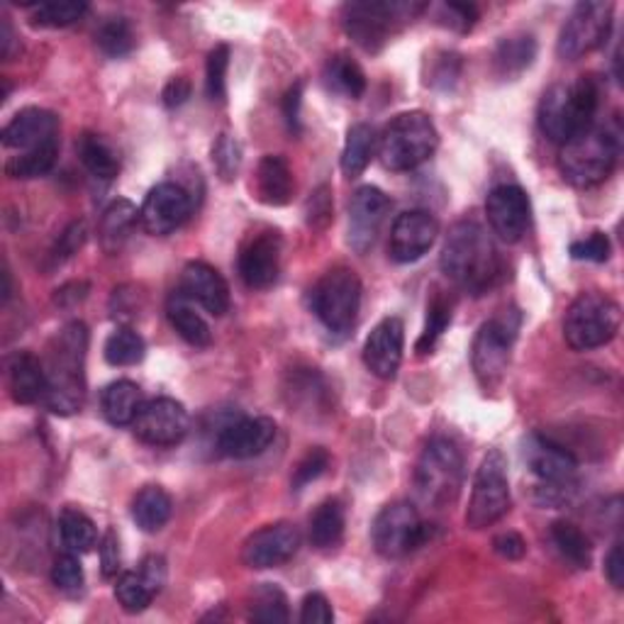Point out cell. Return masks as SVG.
I'll return each mask as SVG.
<instances>
[{"instance_id": "8fae6325", "label": "cell", "mask_w": 624, "mask_h": 624, "mask_svg": "<svg viewBox=\"0 0 624 624\" xmlns=\"http://www.w3.org/2000/svg\"><path fill=\"white\" fill-rule=\"evenodd\" d=\"M510 510V483H507V463L501 451H491L475 471L471 503L467 510V527L485 530Z\"/></svg>"}, {"instance_id": "83f0119b", "label": "cell", "mask_w": 624, "mask_h": 624, "mask_svg": "<svg viewBox=\"0 0 624 624\" xmlns=\"http://www.w3.org/2000/svg\"><path fill=\"white\" fill-rule=\"evenodd\" d=\"M137 222H140V210H137L130 200H113L101 217V247L108 254H118L125 247V242L130 239Z\"/></svg>"}, {"instance_id": "484cf974", "label": "cell", "mask_w": 624, "mask_h": 624, "mask_svg": "<svg viewBox=\"0 0 624 624\" xmlns=\"http://www.w3.org/2000/svg\"><path fill=\"white\" fill-rule=\"evenodd\" d=\"M8 388L20 405L45 403L49 390L45 364L30 352L13 354L8 358Z\"/></svg>"}, {"instance_id": "6125c7cd", "label": "cell", "mask_w": 624, "mask_h": 624, "mask_svg": "<svg viewBox=\"0 0 624 624\" xmlns=\"http://www.w3.org/2000/svg\"><path fill=\"white\" fill-rule=\"evenodd\" d=\"M605 574L608 580L617 590L624 588V556H622V544H615L610 549V554L605 558Z\"/></svg>"}, {"instance_id": "ee69618b", "label": "cell", "mask_w": 624, "mask_h": 624, "mask_svg": "<svg viewBox=\"0 0 624 624\" xmlns=\"http://www.w3.org/2000/svg\"><path fill=\"white\" fill-rule=\"evenodd\" d=\"M89 13L86 3L76 0H55V3H39L32 8V20L39 27H69Z\"/></svg>"}, {"instance_id": "db71d44e", "label": "cell", "mask_w": 624, "mask_h": 624, "mask_svg": "<svg viewBox=\"0 0 624 624\" xmlns=\"http://www.w3.org/2000/svg\"><path fill=\"white\" fill-rule=\"evenodd\" d=\"M101 566H103V576L105 578H113L118 576L120 570V544H118V537L115 532H105V537L101 539Z\"/></svg>"}, {"instance_id": "ab89813d", "label": "cell", "mask_w": 624, "mask_h": 624, "mask_svg": "<svg viewBox=\"0 0 624 624\" xmlns=\"http://www.w3.org/2000/svg\"><path fill=\"white\" fill-rule=\"evenodd\" d=\"M146 352V344L140 334L130 327H120V330H115L108 342H105V362L110 366H134L140 364L144 358Z\"/></svg>"}, {"instance_id": "d6a6232c", "label": "cell", "mask_w": 624, "mask_h": 624, "mask_svg": "<svg viewBox=\"0 0 624 624\" xmlns=\"http://www.w3.org/2000/svg\"><path fill=\"white\" fill-rule=\"evenodd\" d=\"M378 150V134L372 125L356 122L349 127L344 152H342V172L349 178H356L372 164L374 152Z\"/></svg>"}, {"instance_id": "bcb514c9", "label": "cell", "mask_w": 624, "mask_h": 624, "mask_svg": "<svg viewBox=\"0 0 624 624\" xmlns=\"http://www.w3.org/2000/svg\"><path fill=\"white\" fill-rule=\"evenodd\" d=\"M227 69H229V47L217 45L208 55V67H205V91L210 101H225Z\"/></svg>"}, {"instance_id": "6f0895ef", "label": "cell", "mask_w": 624, "mask_h": 624, "mask_svg": "<svg viewBox=\"0 0 624 624\" xmlns=\"http://www.w3.org/2000/svg\"><path fill=\"white\" fill-rule=\"evenodd\" d=\"M301 103H303V83H295L283 95V118L289 122L291 132H301Z\"/></svg>"}, {"instance_id": "91938a15", "label": "cell", "mask_w": 624, "mask_h": 624, "mask_svg": "<svg viewBox=\"0 0 624 624\" xmlns=\"http://www.w3.org/2000/svg\"><path fill=\"white\" fill-rule=\"evenodd\" d=\"M140 574L144 576L146 584L152 586L154 593L158 596L162 593V588L166 584V562L164 556H146L142 566H140Z\"/></svg>"}, {"instance_id": "603a6c76", "label": "cell", "mask_w": 624, "mask_h": 624, "mask_svg": "<svg viewBox=\"0 0 624 624\" xmlns=\"http://www.w3.org/2000/svg\"><path fill=\"white\" fill-rule=\"evenodd\" d=\"M276 422L271 417H239L227 422L217 435V451L229 459H254L271 447Z\"/></svg>"}, {"instance_id": "f546056e", "label": "cell", "mask_w": 624, "mask_h": 624, "mask_svg": "<svg viewBox=\"0 0 624 624\" xmlns=\"http://www.w3.org/2000/svg\"><path fill=\"white\" fill-rule=\"evenodd\" d=\"M103 415L115 427L132 425L137 412L142 408V390L132 380H115L103 390L101 398Z\"/></svg>"}, {"instance_id": "f5cc1de1", "label": "cell", "mask_w": 624, "mask_h": 624, "mask_svg": "<svg viewBox=\"0 0 624 624\" xmlns=\"http://www.w3.org/2000/svg\"><path fill=\"white\" fill-rule=\"evenodd\" d=\"M301 622L303 624H332L334 610L322 593H308L301 608Z\"/></svg>"}, {"instance_id": "7c38bea8", "label": "cell", "mask_w": 624, "mask_h": 624, "mask_svg": "<svg viewBox=\"0 0 624 624\" xmlns=\"http://www.w3.org/2000/svg\"><path fill=\"white\" fill-rule=\"evenodd\" d=\"M517 327H520L517 317L510 320V315H503L485 322L479 334H475L471 346V364L483 390H495L503 384L507 366H510V352L517 337Z\"/></svg>"}, {"instance_id": "9a60e30c", "label": "cell", "mask_w": 624, "mask_h": 624, "mask_svg": "<svg viewBox=\"0 0 624 624\" xmlns=\"http://www.w3.org/2000/svg\"><path fill=\"white\" fill-rule=\"evenodd\" d=\"M132 429L140 441L152 447H174L184 441L190 429L188 410L174 398H152L142 403L132 422Z\"/></svg>"}, {"instance_id": "7dc6e473", "label": "cell", "mask_w": 624, "mask_h": 624, "mask_svg": "<svg viewBox=\"0 0 624 624\" xmlns=\"http://www.w3.org/2000/svg\"><path fill=\"white\" fill-rule=\"evenodd\" d=\"M51 584H55L61 593H69V596H76L83 590V584H86V578H83V568L79 564V558L71 554H61L55 566H51Z\"/></svg>"}, {"instance_id": "f35d334b", "label": "cell", "mask_w": 624, "mask_h": 624, "mask_svg": "<svg viewBox=\"0 0 624 624\" xmlns=\"http://www.w3.org/2000/svg\"><path fill=\"white\" fill-rule=\"evenodd\" d=\"M552 539L558 552L578 568H588L590 558H593V549H590V539L570 522H554L552 525Z\"/></svg>"}, {"instance_id": "60d3db41", "label": "cell", "mask_w": 624, "mask_h": 624, "mask_svg": "<svg viewBox=\"0 0 624 624\" xmlns=\"http://www.w3.org/2000/svg\"><path fill=\"white\" fill-rule=\"evenodd\" d=\"M95 45L101 47L105 57H125L130 55L134 47V32L132 25L125 17H110L95 32Z\"/></svg>"}, {"instance_id": "4fadbf2b", "label": "cell", "mask_w": 624, "mask_h": 624, "mask_svg": "<svg viewBox=\"0 0 624 624\" xmlns=\"http://www.w3.org/2000/svg\"><path fill=\"white\" fill-rule=\"evenodd\" d=\"M612 13L615 5L600 3V0H586L570 10L568 20L562 27L556 42V55L566 61H576L584 55L605 45L612 30Z\"/></svg>"}, {"instance_id": "ac0fdd59", "label": "cell", "mask_w": 624, "mask_h": 624, "mask_svg": "<svg viewBox=\"0 0 624 624\" xmlns=\"http://www.w3.org/2000/svg\"><path fill=\"white\" fill-rule=\"evenodd\" d=\"M437 235L439 222L435 215L427 213V210H408V213L396 217L393 229H390V259L398 263H412L422 259L435 247Z\"/></svg>"}, {"instance_id": "11a10c76", "label": "cell", "mask_w": 624, "mask_h": 624, "mask_svg": "<svg viewBox=\"0 0 624 624\" xmlns=\"http://www.w3.org/2000/svg\"><path fill=\"white\" fill-rule=\"evenodd\" d=\"M495 554L507 558V562H517L527 554V542L517 532H503L493 539Z\"/></svg>"}, {"instance_id": "4316f807", "label": "cell", "mask_w": 624, "mask_h": 624, "mask_svg": "<svg viewBox=\"0 0 624 624\" xmlns=\"http://www.w3.org/2000/svg\"><path fill=\"white\" fill-rule=\"evenodd\" d=\"M295 181L291 166L279 154H267L257 168V196L263 205H285L293 198Z\"/></svg>"}, {"instance_id": "1f68e13d", "label": "cell", "mask_w": 624, "mask_h": 624, "mask_svg": "<svg viewBox=\"0 0 624 624\" xmlns=\"http://www.w3.org/2000/svg\"><path fill=\"white\" fill-rule=\"evenodd\" d=\"M537 57V42L532 35H515L498 42L493 55V69L501 79L520 76L525 69L532 67Z\"/></svg>"}, {"instance_id": "94428289", "label": "cell", "mask_w": 624, "mask_h": 624, "mask_svg": "<svg viewBox=\"0 0 624 624\" xmlns=\"http://www.w3.org/2000/svg\"><path fill=\"white\" fill-rule=\"evenodd\" d=\"M190 98V81L186 76H176L166 83L164 105L166 108H178Z\"/></svg>"}, {"instance_id": "836d02e7", "label": "cell", "mask_w": 624, "mask_h": 624, "mask_svg": "<svg viewBox=\"0 0 624 624\" xmlns=\"http://www.w3.org/2000/svg\"><path fill=\"white\" fill-rule=\"evenodd\" d=\"M76 152L81 164L86 166V172L91 176L101 178V181H113V178L118 176L120 162L103 137L93 132H83L76 142Z\"/></svg>"}, {"instance_id": "ba28073f", "label": "cell", "mask_w": 624, "mask_h": 624, "mask_svg": "<svg viewBox=\"0 0 624 624\" xmlns=\"http://www.w3.org/2000/svg\"><path fill=\"white\" fill-rule=\"evenodd\" d=\"M463 483L461 449L447 437L432 439L415 467V491L429 507H447L459 498Z\"/></svg>"}, {"instance_id": "8d00e7d4", "label": "cell", "mask_w": 624, "mask_h": 624, "mask_svg": "<svg viewBox=\"0 0 624 624\" xmlns=\"http://www.w3.org/2000/svg\"><path fill=\"white\" fill-rule=\"evenodd\" d=\"M344 507L340 501H325L310 517V542L317 549H332L342 542Z\"/></svg>"}, {"instance_id": "e7e4bbea", "label": "cell", "mask_w": 624, "mask_h": 624, "mask_svg": "<svg viewBox=\"0 0 624 624\" xmlns=\"http://www.w3.org/2000/svg\"><path fill=\"white\" fill-rule=\"evenodd\" d=\"M0 42H3V57H10V47H13V27H10L8 17H3V35H0Z\"/></svg>"}, {"instance_id": "d4e9b609", "label": "cell", "mask_w": 624, "mask_h": 624, "mask_svg": "<svg viewBox=\"0 0 624 624\" xmlns=\"http://www.w3.org/2000/svg\"><path fill=\"white\" fill-rule=\"evenodd\" d=\"M181 293L188 301L198 303L210 315H225L229 310V285L217 269L205 261L186 263L181 276Z\"/></svg>"}, {"instance_id": "816d5d0a", "label": "cell", "mask_w": 624, "mask_h": 624, "mask_svg": "<svg viewBox=\"0 0 624 624\" xmlns=\"http://www.w3.org/2000/svg\"><path fill=\"white\" fill-rule=\"evenodd\" d=\"M86 235H89L86 222H71V225L63 229V235L59 237L57 247L51 249V254H49L51 267H61L63 261L71 259L73 254H76L83 247V242H86Z\"/></svg>"}, {"instance_id": "f6af8a7d", "label": "cell", "mask_w": 624, "mask_h": 624, "mask_svg": "<svg viewBox=\"0 0 624 624\" xmlns=\"http://www.w3.org/2000/svg\"><path fill=\"white\" fill-rule=\"evenodd\" d=\"M451 322V305L441 298V295H437L435 301L429 303V308H427V325H425V330H422L420 334V340H417V352L420 354H429L432 349L437 346L439 342V337L444 334V330H447Z\"/></svg>"}, {"instance_id": "2e32d148", "label": "cell", "mask_w": 624, "mask_h": 624, "mask_svg": "<svg viewBox=\"0 0 624 624\" xmlns=\"http://www.w3.org/2000/svg\"><path fill=\"white\" fill-rule=\"evenodd\" d=\"M193 213V200L188 190L178 184H158L146 193L140 208V222L146 235L166 237Z\"/></svg>"}, {"instance_id": "e0dca14e", "label": "cell", "mask_w": 624, "mask_h": 624, "mask_svg": "<svg viewBox=\"0 0 624 624\" xmlns=\"http://www.w3.org/2000/svg\"><path fill=\"white\" fill-rule=\"evenodd\" d=\"M303 537L298 532V527L291 522H276L261 527L259 532H254L245 549H242V562L249 568H276L283 566L285 562L298 554Z\"/></svg>"}, {"instance_id": "b9f144b4", "label": "cell", "mask_w": 624, "mask_h": 624, "mask_svg": "<svg viewBox=\"0 0 624 624\" xmlns=\"http://www.w3.org/2000/svg\"><path fill=\"white\" fill-rule=\"evenodd\" d=\"M154 590L146 584L140 570H127L118 578V586H115V598H118L120 608L125 612H142L152 605Z\"/></svg>"}, {"instance_id": "d590c367", "label": "cell", "mask_w": 624, "mask_h": 624, "mask_svg": "<svg viewBox=\"0 0 624 624\" xmlns=\"http://www.w3.org/2000/svg\"><path fill=\"white\" fill-rule=\"evenodd\" d=\"M59 534L63 546L73 554H89L98 544V530H95L93 520L76 507H67L59 515Z\"/></svg>"}, {"instance_id": "680465c9", "label": "cell", "mask_w": 624, "mask_h": 624, "mask_svg": "<svg viewBox=\"0 0 624 624\" xmlns=\"http://www.w3.org/2000/svg\"><path fill=\"white\" fill-rule=\"evenodd\" d=\"M444 13H449V25L454 30H459V32H469L473 25H475V20H479V10H475V5H467V3H449V5H444L441 8Z\"/></svg>"}, {"instance_id": "44dd1931", "label": "cell", "mask_w": 624, "mask_h": 624, "mask_svg": "<svg viewBox=\"0 0 624 624\" xmlns=\"http://www.w3.org/2000/svg\"><path fill=\"white\" fill-rule=\"evenodd\" d=\"M388 210L390 200L384 190L376 186L358 188L352 198V205H349V247L358 254L372 249Z\"/></svg>"}, {"instance_id": "e575fe53", "label": "cell", "mask_w": 624, "mask_h": 624, "mask_svg": "<svg viewBox=\"0 0 624 624\" xmlns=\"http://www.w3.org/2000/svg\"><path fill=\"white\" fill-rule=\"evenodd\" d=\"M325 83L334 93L346 95V98H362L366 93V73L358 63L346 55H334L325 63Z\"/></svg>"}, {"instance_id": "74e56055", "label": "cell", "mask_w": 624, "mask_h": 624, "mask_svg": "<svg viewBox=\"0 0 624 624\" xmlns=\"http://www.w3.org/2000/svg\"><path fill=\"white\" fill-rule=\"evenodd\" d=\"M57 154H59V142L37 146V150L30 152H20L17 156L8 158L5 176L15 178V181H30V178L45 176L55 168Z\"/></svg>"}, {"instance_id": "9c48e42d", "label": "cell", "mask_w": 624, "mask_h": 624, "mask_svg": "<svg viewBox=\"0 0 624 624\" xmlns=\"http://www.w3.org/2000/svg\"><path fill=\"white\" fill-rule=\"evenodd\" d=\"M425 8V3H388V0L349 3L344 5V30L364 51H378L400 25L415 20Z\"/></svg>"}, {"instance_id": "5b68a950", "label": "cell", "mask_w": 624, "mask_h": 624, "mask_svg": "<svg viewBox=\"0 0 624 624\" xmlns=\"http://www.w3.org/2000/svg\"><path fill=\"white\" fill-rule=\"evenodd\" d=\"M617 156H620L617 137L593 125L580 134H576L574 140L562 144L558 168H562V174L570 186L593 188L615 172Z\"/></svg>"}, {"instance_id": "277c9868", "label": "cell", "mask_w": 624, "mask_h": 624, "mask_svg": "<svg viewBox=\"0 0 624 624\" xmlns=\"http://www.w3.org/2000/svg\"><path fill=\"white\" fill-rule=\"evenodd\" d=\"M439 132L427 113H400L378 134V156L390 172H410L437 152Z\"/></svg>"}, {"instance_id": "5bb4252c", "label": "cell", "mask_w": 624, "mask_h": 624, "mask_svg": "<svg viewBox=\"0 0 624 624\" xmlns=\"http://www.w3.org/2000/svg\"><path fill=\"white\" fill-rule=\"evenodd\" d=\"M374 546L380 556L400 558L415 552L429 539L427 525L422 522L415 505L393 503L376 515L372 527Z\"/></svg>"}, {"instance_id": "f907efd6", "label": "cell", "mask_w": 624, "mask_h": 624, "mask_svg": "<svg viewBox=\"0 0 624 624\" xmlns=\"http://www.w3.org/2000/svg\"><path fill=\"white\" fill-rule=\"evenodd\" d=\"M570 257L578 261H596V263H605L612 254V245L610 237L605 232H593L586 239H578L570 245Z\"/></svg>"}, {"instance_id": "7a4b0ae2", "label": "cell", "mask_w": 624, "mask_h": 624, "mask_svg": "<svg viewBox=\"0 0 624 624\" xmlns=\"http://www.w3.org/2000/svg\"><path fill=\"white\" fill-rule=\"evenodd\" d=\"M86 352H89V327L81 320L69 322L51 340L45 372L49 390L45 405L57 415H73L86 398Z\"/></svg>"}, {"instance_id": "f1b7e54d", "label": "cell", "mask_w": 624, "mask_h": 624, "mask_svg": "<svg viewBox=\"0 0 624 624\" xmlns=\"http://www.w3.org/2000/svg\"><path fill=\"white\" fill-rule=\"evenodd\" d=\"M166 317L178 337L190 346H208L213 342V332H210L205 317L193 308V301H188L181 291L172 295V301H168Z\"/></svg>"}, {"instance_id": "be15d7a7", "label": "cell", "mask_w": 624, "mask_h": 624, "mask_svg": "<svg viewBox=\"0 0 624 624\" xmlns=\"http://www.w3.org/2000/svg\"><path fill=\"white\" fill-rule=\"evenodd\" d=\"M86 295H89V283L73 281V283H67V285H63V289L57 291L55 303L63 305V308H69V305L81 303L83 298H86Z\"/></svg>"}, {"instance_id": "d6986e66", "label": "cell", "mask_w": 624, "mask_h": 624, "mask_svg": "<svg viewBox=\"0 0 624 624\" xmlns=\"http://www.w3.org/2000/svg\"><path fill=\"white\" fill-rule=\"evenodd\" d=\"M239 276L251 291H267L279 279L281 271V237L276 232L251 235L239 249Z\"/></svg>"}, {"instance_id": "c3c4849f", "label": "cell", "mask_w": 624, "mask_h": 624, "mask_svg": "<svg viewBox=\"0 0 624 624\" xmlns=\"http://www.w3.org/2000/svg\"><path fill=\"white\" fill-rule=\"evenodd\" d=\"M213 164L222 181H232V178H237L239 164H242V150L235 137H229V134L217 137V142L213 144Z\"/></svg>"}, {"instance_id": "30bf717a", "label": "cell", "mask_w": 624, "mask_h": 624, "mask_svg": "<svg viewBox=\"0 0 624 624\" xmlns=\"http://www.w3.org/2000/svg\"><path fill=\"white\" fill-rule=\"evenodd\" d=\"M310 308L327 330L346 334L362 308V281L352 269H332L310 291Z\"/></svg>"}, {"instance_id": "8992f818", "label": "cell", "mask_w": 624, "mask_h": 624, "mask_svg": "<svg viewBox=\"0 0 624 624\" xmlns=\"http://www.w3.org/2000/svg\"><path fill=\"white\" fill-rule=\"evenodd\" d=\"M525 463L537 479V498L542 505H562L576 491L578 461L554 439L532 435L525 441Z\"/></svg>"}, {"instance_id": "681fc988", "label": "cell", "mask_w": 624, "mask_h": 624, "mask_svg": "<svg viewBox=\"0 0 624 624\" xmlns=\"http://www.w3.org/2000/svg\"><path fill=\"white\" fill-rule=\"evenodd\" d=\"M327 467H330V454H327L325 449H310L305 457L301 459L298 467H295V473H293V488L295 491H303L305 485L313 483L320 479V475L327 471Z\"/></svg>"}, {"instance_id": "cb8c5ba5", "label": "cell", "mask_w": 624, "mask_h": 624, "mask_svg": "<svg viewBox=\"0 0 624 624\" xmlns=\"http://www.w3.org/2000/svg\"><path fill=\"white\" fill-rule=\"evenodd\" d=\"M51 142H59V118L45 108L20 110L3 127V144L8 150L30 152Z\"/></svg>"}, {"instance_id": "9f6ffc18", "label": "cell", "mask_w": 624, "mask_h": 624, "mask_svg": "<svg viewBox=\"0 0 624 624\" xmlns=\"http://www.w3.org/2000/svg\"><path fill=\"white\" fill-rule=\"evenodd\" d=\"M332 220V198L330 190L320 188L317 193L310 198L308 203V222L315 227H325L327 222Z\"/></svg>"}, {"instance_id": "4dcf8cb0", "label": "cell", "mask_w": 624, "mask_h": 624, "mask_svg": "<svg viewBox=\"0 0 624 624\" xmlns=\"http://www.w3.org/2000/svg\"><path fill=\"white\" fill-rule=\"evenodd\" d=\"M172 495L158 485H146L132 501V520L142 532H158L162 527L172 520Z\"/></svg>"}, {"instance_id": "7bdbcfd3", "label": "cell", "mask_w": 624, "mask_h": 624, "mask_svg": "<svg viewBox=\"0 0 624 624\" xmlns=\"http://www.w3.org/2000/svg\"><path fill=\"white\" fill-rule=\"evenodd\" d=\"M251 622H289L291 620V610H289V598L281 588L276 586H261L257 593H254V602H251V612H249Z\"/></svg>"}, {"instance_id": "3957f363", "label": "cell", "mask_w": 624, "mask_h": 624, "mask_svg": "<svg viewBox=\"0 0 624 624\" xmlns=\"http://www.w3.org/2000/svg\"><path fill=\"white\" fill-rule=\"evenodd\" d=\"M600 103V91L593 79L556 83L539 103V127L546 140L566 144L588 127H593Z\"/></svg>"}, {"instance_id": "ffe728a7", "label": "cell", "mask_w": 624, "mask_h": 624, "mask_svg": "<svg viewBox=\"0 0 624 624\" xmlns=\"http://www.w3.org/2000/svg\"><path fill=\"white\" fill-rule=\"evenodd\" d=\"M485 215H488L495 235L507 245H515L530 227V198L520 186H498L485 198Z\"/></svg>"}, {"instance_id": "7402d4cb", "label": "cell", "mask_w": 624, "mask_h": 624, "mask_svg": "<svg viewBox=\"0 0 624 624\" xmlns=\"http://www.w3.org/2000/svg\"><path fill=\"white\" fill-rule=\"evenodd\" d=\"M405 349V325L400 317H386L380 320L374 332L366 337L364 344V364L376 378L393 380L403 364Z\"/></svg>"}, {"instance_id": "6da1fadb", "label": "cell", "mask_w": 624, "mask_h": 624, "mask_svg": "<svg viewBox=\"0 0 624 624\" xmlns=\"http://www.w3.org/2000/svg\"><path fill=\"white\" fill-rule=\"evenodd\" d=\"M439 267L451 283L471 295H483L501 283L503 259L479 222L461 220L449 229Z\"/></svg>"}, {"instance_id": "52a82bcc", "label": "cell", "mask_w": 624, "mask_h": 624, "mask_svg": "<svg viewBox=\"0 0 624 624\" xmlns=\"http://www.w3.org/2000/svg\"><path fill=\"white\" fill-rule=\"evenodd\" d=\"M620 305L605 293H580L564 317V340L574 352L605 346L620 332Z\"/></svg>"}]
</instances>
